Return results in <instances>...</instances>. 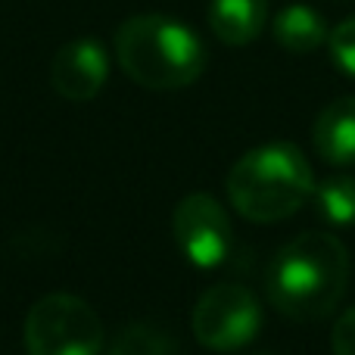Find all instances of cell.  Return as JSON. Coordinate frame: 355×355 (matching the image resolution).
Instances as JSON below:
<instances>
[{"mask_svg": "<svg viewBox=\"0 0 355 355\" xmlns=\"http://www.w3.org/2000/svg\"><path fill=\"white\" fill-rule=\"evenodd\" d=\"M349 284V252L334 234H300L271 259L265 293L293 321H318L337 309Z\"/></svg>", "mask_w": 355, "mask_h": 355, "instance_id": "cell-1", "label": "cell"}, {"mask_svg": "<svg viewBox=\"0 0 355 355\" xmlns=\"http://www.w3.org/2000/svg\"><path fill=\"white\" fill-rule=\"evenodd\" d=\"M116 60L147 91H181L202 75L206 47L190 25L162 12H144L119 25Z\"/></svg>", "mask_w": 355, "mask_h": 355, "instance_id": "cell-2", "label": "cell"}, {"mask_svg": "<svg viewBox=\"0 0 355 355\" xmlns=\"http://www.w3.org/2000/svg\"><path fill=\"white\" fill-rule=\"evenodd\" d=\"M315 196V175L302 150L287 141H271L243 153L227 172V200L256 225H275L300 212Z\"/></svg>", "mask_w": 355, "mask_h": 355, "instance_id": "cell-3", "label": "cell"}, {"mask_svg": "<svg viewBox=\"0 0 355 355\" xmlns=\"http://www.w3.org/2000/svg\"><path fill=\"white\" fill-rule=\"evenodd\" d=\"M28 355H100L103 321L91 302L72 293H47L25 318Z\"/></svg>", "mask_w": 355, "mask_h": 355, "instance_id": "cell-4", "label": "cell"}, {"mask_svg": "<svg viewBox=\"0 0 355 355\" xmlns=\"http://www.w3.org/2000/svg\"><path fill=\"white\" fill-rule=\"evenodd\" d=\"M193 337L212 352L243 349L262 331V306L243 284H215L193 306Z\"/></svg>", "mask_w": 355, "mask_h": 355, "instance_id": "cell-5", "label": "cell"}, {"mask_svg": "<svg viewBox=\"0 0 355 355\" xmlns=\"http://www.w3.org/2000/svg\"><path fill=\"white\" fill-rule=\"evenodd\" d=\"M172 234L181 256L196 268H218L234 246L231 218L209 193H190L178 202Z\"/></svg>", "mask_w": 355, "mask_h": 355, "instance_id": "cell-6", "label": "cell"}, {"mask_svg": "<svg viewBox=\"0 0 355 355\" xmlns=\"http://www.w3.org/2000/svg\"><path fill=\"white\" fill-rule=\"evenodd\" d=\"M110 78V53L94 37H75L62 44L50 62V85L56 94L75 103H87L103 91Z\"/></svg>", "mask_w": 355, "mask_h": 355, "instance_id": "cell-7", "label": "cell"}, {"mask_svg": "<svg viewBox=\"0 0 355 355\" xmlns=\"http://www.w3.org/2000/svg\"><path fill=\"white\" fill-rule=\"evenodd\" d=\"M312 141L324 162L340 168L355 166V97H340L318 112Z\"/></svg>", "mask_w": 355, "mask_h": 355, "instance_id": "cell-8", "label": "cell"}, {"mask_svg": "<svg viewBox=\"0 0 355 355\" xmlns=\"http://www.w3.org/2000/svg\"><path fill=\"white\" fill-rule=\"evenodd\" d=\"M268 22V0H212L209 28L227 47H243L262 35Z\"/></svg>", "mask_w": 355, "mask_h": 355, "instance_id": "cell-9", "label": "cell"}, {"mask_svg": "<svg viewBox=\"0 0 355 355\" xmlns=\"http://www.w3.org/2000/svg\"><path fill=\"white\" fill-rule=\"evenodd\" d=\"M275 41L290 53H312L321 44H327V22L318 10L306 3H290L275 16Z\"/></svg>", "mask_w": 355, "mask_h": 355, "instance_id": "cell-10", "label": "cell"}, {"mask_svg": "<svg viewBox=\"0 0 355 355\" xmlns=\"http://www.w3.org/2000/svg\"><path fill=\"white\" fill-rule=\"evenodd\" d=\"M315 202L324 221L337 227L355 225V178L349 175H334L315 187Z\"/></svg>", "mask_w": 355, "mask_h": 355, "instance_id": "cell-11", "label": "cell"}, {"mask_svg": "<svg viewBox=\"0 0 355 355\" xmlns=\"http://www.w3.org/2000/svg\"><path fill=\"white\" fill-rule=\"evenodd\" d=\"M110 355H181L178 340L156 324H128L116 337Z\"/></svg>", "mask_w": 355, "mask_h": 355, "instance_id": "cell-12", "label": "cell"}, {"mask_svg": "<svg viewBox=\"0 0 355 355\" xmlns=\"http://www.w3.org/2000/svg\"><path fill=\"white\" fill-rule=\"evenodd\" d=\"M327 47H331V60L340 72L355 78V16L343 19L337 28L327 35Z\"/></svg>", "mask_w": 355, "mask_h": 355, "instance_id": "cell-13", "label": "cell"}, {"mask_svg": "<svg viewBox=\"0 0 355 355\" xmlns=\"http://www.w3.org/2000/svg\"><path fill=\"white\" fill-rule=\"evenodd\" d=\"M331 349L334 355H355V306L346 309L334 324V337H331Z\"/></svg>", "mask_w": 355, "mask_h": 355, "instance_id": "cell-14", "label": "cell"}]
</instances>
